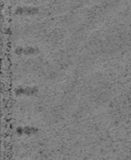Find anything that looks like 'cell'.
Masks as SVG:
<instances>
[{
    "mask_svg": "<svg viewBox=\"0 0 131 160\" xmlns=\"http://www.w3.org/2000/svg\"><path fill=\"white\" fill-rule=\"evenodd\" d=\"M38 93L37 87H19L15 90V94L18 96H33Z\"/></svg>",
    "mask_w": 131,
    "mask_h": 160,
    "instance_id": "obj_2",
    "label": "cell"
},
{
    "mask_svg": "<svg viewBox=\"0 0 131 160\" xmlns=\"http://www.w3.org/2000/svg\"><path fill=\"white\" fill-rule=\"evenodd\" d=\"M39 13V8L38 7H19L15 9V14L17 15H37Z\"/></svg>",
    "mask_w": 131,
    "mask_h": 160,
    "instance_id": "obj_1",
    "label": "cell"
},
{
    "mask_svg": "<svg viewBox=\"0 0 131 160\" xmlns=\"http://www.w3.org/2000/svg\"><path fill=\"white\" fill-rule=\"evenodd\" d=\"M38 132V129L32 127H25V128H19L16 129V133L20 136L22 135H33Z\"/></svg>",
    "mask_w": 131,
    "mask_h": 160,
    "instance_id": "obj_4",
    "label": "cell"
},
{
    "mask_svg": "<svg viewBox=\"0 0 131 160\" xmlns=\"http://www.w3.org/2000/svg\"><path fill=\"white\" fill-rule=\"evenodd\" d=\"M17 54H24V55H34L39 52V50L35 47H20L15 50Z\"/></svg>",
    "mask_w": 131,
    "mask_h": 160,
    "instance_id": "obj_3",
    "label": "cell"
}]
</instances>
